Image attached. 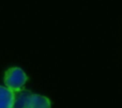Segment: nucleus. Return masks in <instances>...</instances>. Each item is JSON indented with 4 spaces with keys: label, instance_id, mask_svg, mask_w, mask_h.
<instances>
[{
    "label": "nucleus",
    "instance_id": "obj_1",
    "mask_svg": "<svg viewBox=\"0 0 122 108\" xmlns=\"http://www.w3.org/2000/svg\"><path fill=\"white\" fill-rule=\"evenodd\" d=\"M26 83H27V75L20 68H12L5 72L4 85L5 88H8L12 92L21 91Z\"/></svg>",
    "mask_w": 122,
    "mask_h": 108
},
{
    "label": "nucleus",
    "instance_id": "obj_2",
    "mask_svg": "<svg viewBox=\"0 0 122 108\" xmlns=\"http://www.w3.org/2000/svg\"><path fill=\"white\" fill-rule=\"evenodd\" d=\"M26 108H51V101L39 94H30Z\"/></svg>",
    "mask_w": 122,
    "mask_h": 108
},
{
    "label": "nucleus",
    "instance_id": "obj_3",
    "mask_svg": "<svg viewBox=\"0 0 122 108\" xmlns=\"http://www.w3.org/2000/svg\"><path fill=\"white\" fill-rule=\"evenodd\" d=\"M14 96V92L0 86V108H13Z\"/></svg>",
    "mask_w": 122,
    "mask_h": 108
},
{
    "label": "nucleus",
    "instance_id": "obj_4",
    "mask_svg": "<svg viewBox=\"0 0 122 108\" xmlns=\"http://www.w3.org/2000/svg\"><path fill=\"white\" fill-rule=\"evenodd\" d=\"M30 94L31 93L29 91H19L18 94L14 96L13 108H26V104Z\"/></svg>",
    "mask_w": 122,
    "mask_h": 108
}]
</instances>
